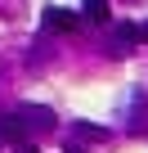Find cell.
Returning <instances> with one entry per match:
<instances>
[{
  "label": "cell",
  "instance_id": "8992f818",
  "mask_svg": "<svg viewBox=\"0 0 148 153\" xmlns=\"http://www.w3.org/2000/svg\"><path fill=\"white\" fill-rule=\"evenodd\" d=\"M23 131H27V126H23L18 117H0V140H9V144H23Z\"/></svg>",
  "mask_w": 148,
  "mask_h": 153
},
{
  "label": "cell",
  "instance_id": "3957f363",
  "mask_svg": "<svg viewBox=\"0 0 148 153\" xmlns=\"http://www.w3.org/2000/svg\"><path fill=\"white\" fill-rule=\"evenodd\" d=\"M40 27H45V32H77V27H81V14H72V9H63V5H49V9L40 14Z\"/></svg>",
  "mask_w": 148,
  "mask_h": 153
},
{
  "label": "cell",
  "instance_id": "6da1fadb",
  "mask_svg": "<svg viewBox=\"0 0 148 153\" xmlns=\"http://www.w3.org/2000/svg\"><path fill=\"white\" fill-rule=\"evenodd\" d=\"M126 122L135 135H144V122H148V90L144 86H130L126 90Z\"/></svg>",
  "mask_w": 148,
  "mask_h": 153
},
{
  "label": "cell",
  "instance_id": "5b68a950",
  "mask_svg": "<svg viewBox=\"0 0 148 153\" xmlns=\"http://www.w3.org/2000/svg\"><path fill=\"white\" fill-rule=\"evenodd\" d=\"M112 131H103V126H94V122H77V135L72 140H85V144H99V140H108Z\"/></svg>",
  "mask_w": 148,
  "mask_h": 153
},
{
  "label": "cell",
  "instance_id": "277c9868",
  "mask_svg": "<svg viewBox=\"0 0 148 153\" xmlns=\"http://www.w3.org/2000/svg\"><path fill=\"white\" fill-rule=\"evenodd\" d=\"M139 45V27L135 23H112V41H108V54H130Z\"/></svg>",
  "mask_w": 148,
  "mask_h": 153
},
{
  "label": "cell",
  "instance_id": "52a82bcc",
  "mask_svg": "<svg viewBox=\"0 0 148 153\" xmlns=\"http://www.w3.org/2000/svg\"><path fill=\"white\" fill-rule=\"evenodd\" d=\"M81 14H85L90 23H108V0H85Z\"/></svg>",
  "mask_w": 148,
  "mask_h": 153
},
{
  "label": "cell",
  "instance_id": "9c48e42d",
  "mask_svg": "<svg viewBox=\"0 0 148 153\" xmlns=\"http://www.w3.org/2000/svg\"><path fill=\"white\" fill-rule=\"evenodd\" d=\"M144 41H148V23H139V45H144Z\"/></svg>",
  "mask_w": 148,
  "mask_h": 153
},
{
  "label": "cell",
  "instance_id": "30bf717a",
  "mask_svg": "<svg viewBox=\"0 0 148 153\" xmlns=\"http://www.w3.org/2000/svg\"><path fill=\"white\" fill-rule=\"evenodd\" d=\"M18 153H40V149L36 144H18Z\"/></svg>",
  "mask_w": 148,
  "mask_h": 153
},
{
  "label": "cell",
  "instance_id": "ba28073f",
  "mask_svg": "<svg viewBox=\"0 0 148 153\" xmlns=\"http://www.w3.org/2000/svg\"><path fill=\"white\" fill-rule=\"evenodd\" d=\"M67 153H85V144L81 140H67Z\"/></svg>",
  "mask_w": 148,
  "mask_h": 153
},
{
  "label": "cell",
  "instance_id": "7a4b0ae2",
  "mask_svg": "<svg viewBox=\"0 0 148 153\" xmlns=\"http://www.w3.org/2000/svg\"><path fill=\"white\" fill-rule=\"evenodd\" d=\"M27 131H54V108H45V104H18V113H14Z\"/></svg>",
  "mask_w": 148,
  "mask_h": 153
}]
</instances>
